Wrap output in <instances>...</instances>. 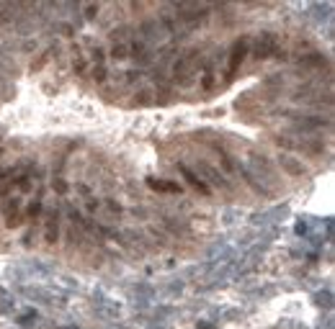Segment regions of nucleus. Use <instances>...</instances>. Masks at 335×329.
Masks as SVG:
<instances>
[{
	"label": "nucleus",
	"mask_w": 335,
	"mask_h": 329,
	"mask_svg": "<svg viewBox=\"0 0 335 329\" xmlns=\"http://www.w3.org/2000/svg\"><path fill=\"white\" fill-rule=\"evenodd\" d=\"M274 49H276V36H274V34H263V36L258 39L256 57H258V59H266V57H268V54L274 52Z\"/></svg>",
	"instance_id": "3"
},
{
	"label": "nucleus",
	"mask_w": 335,
	"mask_h": 329,
	"mask_svg": "<svg viewBox=\"0 0 335 329\" xmlns=\"http://www.w3.org/2000/svg\"><path fill=\"white\" fill-rule=\"evenodd\" d=\"M147 185L155 188V190H168V193H178L180 185H176V183H162V180H155V178H147Z\"/></svg>",
	"instance_id": "6"
},
{
	"label": "nucleus",
	"mask_w": 335,
	"mask_h": 329,
	"mask_svg": "<svg viewBox=\"0 0 335 329\" xmlns=\"http://www.w3.org/2000/svg\"><path fill=\"white\" fill-rule=\"evenodd\" d=\"M93 62H96V80L101 82V80L106 77V62H103V52H101V49H96Z\"/></svg>",
	"instance_id": "7"
},
{
	"label": "nucleus",
	"mask_w": 335,
	"mask_h": 329,
	"mask_svg": "<svg viewBox=\"0 0 335 329\" xmlns=\"http://www.w3.org/2000/svg\"><path fill=\"white\" fill-rule=\"evenodd\" d=\"M248 47H250V39H237L232 44V49H230V57H227V80H232L235 75H237V70L242 65V59H245V54H248Z\"/></svg>",
	"instance_id": "1"
},
{
	"label": "nucleus",
	"mask_w": 335,
	"mask_h": 329,
	"mask_svg": "<svg viewBox=\"0 0 335 329\" xmlns=\"http://www.w3.org/2000/svg\"><path fill=\"white\" fill-rule=\"evenodd\" d=\"M201 88H204V90H212V88H214V70H212V67H206L204 77H201Z\"/></svg>",
	"instance_id": "10"
},
{
	"label": "nucleus",
	"mask_w": 335,
	"mask_h": 329,
	"mask_svg": "<svg viewBox=\"0 0 335 329\" xmlns=\"http://www.w3.org/2000/svg\"><path fill=\"white\" fill-rule=\"evenodd\" d=\"M75 70H78V72H83V70H85V59L80 57V52H75Z\"/></svg>",
	"instance_id": "13"
},
{
	"label": "nucleus",
	"mask_w": 335,
	"mask_h": 329,
	"mask_svg": "<svg viewBox=\"0 0 335 329\" xmlns=\"http://www.w3.org/2000/svg\"><path fill=\"white\" fill-rule=\"evenodd\" d=\"M47 242L49 244L57 242V214L49 216V221H47Z\"/></svg>",
	"instance_id": "8"
},
{
	"label": "nucleus",
	"mask_w": 335,
	"mask_h": 329,
	"mask_svg": "<svg viewBox=\"0 0 335 329\" xmlns=\"http://www.w3.org/2000/svg\"><path fill=\"white\" fill-rule=\"evenodd\" d=\"M198 164H201V167H204V172H206V175H209V178L217 183V185H227V183L222 180V175H219V172H214V170H212V164H206V162H198Z\"/></svg>",
	"instance_id": "9"
},
{
	"label": "nucleus",
	"mask_w": 335,
	"mask_h": 329,
	"mask_svg": "<svg viewBox=\"0 0 335 329\" xmlns=\"http://www.w3.org/2000/svg\"><path fill=\"white\" fill-rule=\"evenodd\" d=\"M196 59H198V52H188L183 59L176 65V80L178 82H183V80H188V75H191V70L196 67Z\"/></svg>",
	"instance_id": "2"
},
{
	"label": "nucleus",
	"mask_w": 335,
	"mask_h": 329,
	"mask_svg": "<svg viewBox=\"0 0 335 329\" xmlns=\"http://www.w3.org/2000/svg\"><path fill=\"white\" fill-rule=\"evenodd\" d=\"M18 221H21V201L13 198L11 203H8V208H5V224L8 226H18Z\"/></svg>",
	"instance_id": "5"
},
{
	"label": "nucleus",
	"mask_w": 335,
	"mask_h": 329,
	"mask_svg": "<svg viewBox=\"0 0 335 329\" xmlns=\"http://www.w3.org/2000/svg\"><path fill=\"white\" fill-rule=\"evenodd\" d=\"M178 170L183 172V178L188 180V185H191V188H196L198 193H204V196H209V188H206V183H204L201 178H196L194 172H191V170L186 167V164H178Z\"/></svg>",
	"instance_id": "4"
},
{
	"label": "nucleus",
	"mask_w": 335,
	"mask_h": 329,
	"mask_svg": "<svg viewBox=\"0 0 335 329\" xmlns=\"http://www.w3.org/2000/svg\"><path fill=\"white\" fill-rule=\"evenodd\" d=\"M39 211H41V201H31V203H29V211H26V214H29L31 219H36V216H39Z\"/></svg>",
	"instance_id": "12"
},
{
	"label": "nucleus",
	"mask_w": 335,
	"mask_h": 329,
	"mask_svg": "<svg viewBox=\"0 0 335 329\" xmlns=\"http://www.w3.org/2000/svg\"><path fill=\"white\" fill-rule=\"evenodd\" d=\"M114 59H121V57H126V54H129V47H126L124 41H119V44H114Z\"/></svg>",
	"instance_id": "11"
}]
</instances>
